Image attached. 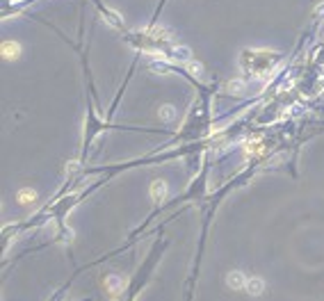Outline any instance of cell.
Instances as JSON below:
<instances>
[{"label":"cell","mask_w":324,"mask_h":301,"mask_svg":"<svg viewBox=\"0 0 324 301\" xmlns=\"http://www.w3.org/2000/svg\"><path fill=\"white\" fill-rule=\"evenodd\" d=\"M151 196H153L155 203H162V201H165V196H167V185H165V180H155V183L151 185Z\"/></svg>","instance_id":"1"},{"label":"cell","mask_w":324,"mask_h":301,"mask_svg":"<svg viewBox=\"0 0 324 301\" xmlns=\"http://www.w3.org/2000/svg\"><path fill=\"white\" fill-rule=\"evenodd\" d=\"M2 55H5V59H18L21 46L16 42H2Z\"/></svg>","instance_id":"2"},{"label":"cell","mask_w":324,"mask_h":301,"mask_svg":"<svg viewBox=\"0 0 324 301\" xmlns=\"http://www.w3.org/2000/svg\"><path fill=\"white\" fill-rule=\"evenodd\" d=\"M247 283H249V281H247V278H244V276H242L240 272H233V274H229V285H231V288H233V290H242V288H247Z\"/></svg>","instance_id":"3"},{"label":"cell","mask_w":324,"mask_h":301,"mask_svg":"<svg viewBox=\"0 0 324 301\" xmlns=\"http://www.w3.org/2000/svg\"><path fill=\"white\" fill-rule=\"evenodd\" d=\"M18 203H23V206H28V203H32V201L37 199V192L35 189H23V192H18Z\"/></svg>","instance_id":"4"},{"label":"cell","mask_w":324,"mask_h":301,"mask_svg":"<svg viewBox=\"0 0 324 301\" xmlns=\"http://www.w3.org/2000/svg\"><path fill=\"white\" fill-rule=\"evenodd\" d=\"M247 290L249 292H251V295H260V292H263V290H265V283H263V281H260V278H251V281H249L247 283Z\"/></svg>","instance_id":"5"},{"label":"cell","mask_w":324,"mask_h":301,"mask_svg":"<svg viewBox=\"0 0 324 301\" xmlns=\"http://www.w3.org/2000/svg\"><path fill=\"white\" fill-rule=\"evenodd\" d=\"M160 117L165 119V121H169V119L174 117V107H171V105H165L162 110H160Z\"/></svg>","instance_id":"6"}]
</instances>
